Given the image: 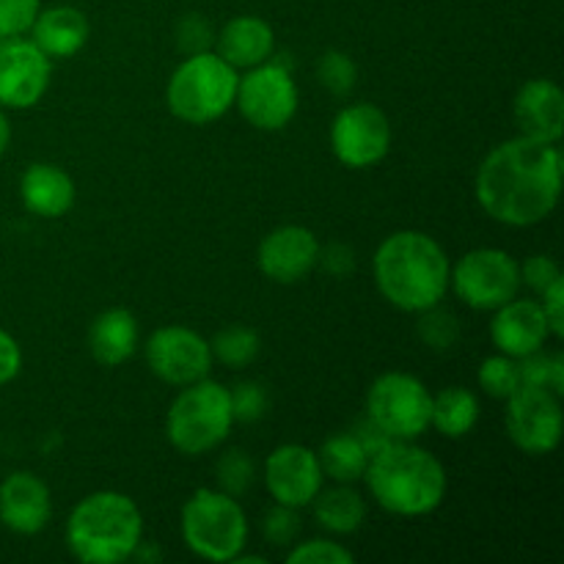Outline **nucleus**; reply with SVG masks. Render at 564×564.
<instances>
[{
    "label": "nucleus",
    "instance_id": "f257e3e1",
    "mask_svg": "<svg viewBox=\"0 0 564 564\" xmlns=\"http://www.w3.org/2000/svg\"><path fill=\"white\" fill-rule=\"evenodd\" d=\"M560 143L516 135L499 143L477 171V202L505 226H534L549 218L562 196Z\"/></svg>",
    "mask_w": 564,
    "mask_h": 564
},
{
    "label": "nucleus",
    "instance_id": "f03ea898",
    "mask_svg": "<svg viewBox=\"0 0 564 564\" xmlns=\"http://www.w3.org/2000/svg\"><path fill=\"white\" fill-rule=\"evenodd\" d=\"M375 284L394 308L422 314L441 306L449 292L452 262L438 240L416 229L394 231L372 259Z\"/></svg>",
    "mask_w": 564,
    "mask_h": 564
},
{
    "label": "nucleus",
    "instance_id": "7ed1b4c3",
    "mask_svg": "<svg viewBox=\"0 0 564 564\" xmlns=\"http://www.w3.org/2000/svg\"><path fill=\"white\" fill-rule=\"evenodd\" d=\"M364 482L378 507L400 518L430 516L444 505L446 496L444 466L413 441H389L375 452Z\"/></svg>",
    "mask_w": 564,
    "mask_h": 564
},
{
    "label": "nucleus",
    "instance_id": "20e7f679",
    "mask_svg": "<svg viewBox=\"0 0 564 564\" xmlns=\"http://www.w3.org/2000/svg\"><path fill=\"white\" fill-rule=\"evenodd\" d=\"M141 540V510L119 490H97L86 496L66 518V545L75 560L86 564L127 562Z\"/></svg>",
    "mask_w": 564,
    "mask_h": 564
},
{
    "label": "nucleus",
    "instance_id": "39448f33",
    "mask_svg": "<svg viewBox=\"0 0 564 564\" xmlns=\"http://www.w3.org/2000/svg\"><path fill=\"white\" fill-rule=\"evenodd\" d=\"M240 75L218 53L187 55L165 88L169 110L185 124H213L235 105Z\"/></svg>",
    "mask_w": 564,
    "mask_h": 564
},
{
    "label": "nucleus",
    "instance_id": "423d86ee",
    "mask_svg": "<svg viewBox=\"0 0 564 564\" xmlns=\"http://www.w3.org/2000/svg\"><path fill=\"white\" fill-rule=\"evenodd\" d=\"M235 427L231 397L224 383L204 378L185 386L165 416V438L187 457L207 455L229 438Z\"/></svg>",
    "mask_w": 564,
    "mask_h": 564
},
{
    "label": "nucleus",
    "instance_id": "0eeeda50",
    "mask_svg": "<svg viewBox=\"0 0 564 564\" xmlns=\"http://www.w3.org/2000/svg\"><path fill=\"white\" fill-rule=\"evenodd\" d=\"M182 540L207 562H231L248 543V518L240 501L224 490L198 488L182 507Z\"/></svg>",
    "mask_w": 564,
    "mask_h": 564
},
{
    "label": "nucleus",
    "instance_id": "6e6552de",
    "mask_svg": "<svg viewBox=\"0 0 564 564\" xmlns=\"http://www.w3.org/2000/svg\"><path fill=\"white\" fill-rule=\"evenodd\" d=\"M433 394L408 372H386L369 386L367 419L391 441H416L430 430Z\"/></svg>",
    "mask_w": 564,
    "mask_h": 564
},
{
    "label": "nucleus",
    "instance_id": "1a4fd4ad",
    "mask_svg": "<svg viewBox=\"0 0 564 564\" xmlns=\"http://www.w3.org/2000/svg\"><path fill=\"white\" fill-rule=\"evenodd\" d=\"M449 286L477 312H496L521 292V262L501 248H474L452 268Z\"/></svg>",
    "mask_w": 564,
    "mask_h": 564
},
{
    "label": "nucleus",
    "instance_id": "9d476101",
    "mask_svg": "<svg viewBox=\"0 0 564 564\" xmlns=\"http://www.w3.org/2000/svg\"><path fill=\"white\" fill-rule=\"evenodd\" d=\"M235 105L251 127L262 132H279L295 119L301 94L284 64L264 61L240 77Z\"/></svg>",
    "mask_w": 564,
    "mask_h": 564
},
{
    "label": "nucleus",
    "instance_id": "9b49d317",
    "mask_svg": "<svg viewBox=\"0 0 564 564\" xmlns=\"http://www.w3.org/2000/svg\"><path fill=\"white\" fill-rule=\"evenodd\" d=\"M562 397L540 386L521 383L507 402V435L521 452L551 455L562 441Z\"/></svg>",
    "mask_w": 564,
    "mask_h": 564
},
{
    "label": "nucleus",
    "instance_id": "f8f14e48",
    "mask_svg": "<svg viewBox=\"0 0 564 564\" xmlns=\"http://www.w3.org/2000/svg\"><path fill=\"white\" fill-rule=\"evenodd\" d=\"M330 149L347 169H372L389 158L391 121L372 102L347 105L330 124Z\"/></svg>",
    "mask_w": 564,
    "mask_h": 564
},
{
    "label": "nucleus",
    "instance_id": "ddd939ff",
    "mask_svg": "<svg viewBox=\"0 0 564 564\" xmlns=\"http://www.w3.org/2000/svg\"><path fill=\"white\" fill-rule=\"evenodd\" d=\"M147 367L163 383L185 389L196 380L209 378L213 350L196 330L185 325H163L147 341Z\"/></svg>",
    "mask_w": 564,
    "mask_h": 564
},
{
    "label": "nucleus",
    "instance_id": "4468645a",
    "mask_svg": "<svg viewBox=\"0 0 564 564\" xmlns=\"http://www.w3.org/2000/svg\"><path fill=\"white\" fill-rule=\"evenodd\" d=\"M53 58L33 39H0V108L28 110L47 94Z\"/></svg>",
    "mask_w": 564,
    "mask_h": 564
},
{
    "label": "nucleus",
    "instance_id": "2eb2a0df",
    "mask_svg": "<svg viewBox=\"0 0 564 564\" xmlns=\"http://www.w3.org/2000/svg\"><path fill=\"white\" fill-rule=\"evenodd\" d=\"M323 482L325 474L319 468L317 452L303 444L279 446L264 460V485L275 505L303 510L317 499Z\"/></svg>",
    "mask_w": 564,
    "mask_h": 564
},
{
    "label": "nucleus",
    "instance_id": "dca6fc26",
    "mask_svg": "<svg viewBox=\"0 0 564 564\" xmlns=\"http://www.w3.org/2000/svg\"><path fill=\"white\" fill-rule=\"evenodd\" d=\"M319 259V240L312 229L297 224L279 226L259 242L257 264L264 279L275 284H297L306 279Z\"/></svg>",
    "mask_w": 564,
    "mask_h": 564
},
{
    "label": "nucleus",
    "instance_id": "f3484780",
    "mask_svg": "<svg viewBox=\"0 0 564 564\" xmlns=\"http://www.w3.org/2000/svg\"><path fill=\"white\" fill-rule=\"evenodd\" d=\"M554 339L545 319L540 301L532 297H512L505 306H499L490 319V341L499 352L510 358H527L532 352L543 350L545 341Z\"/></svg>",
    "mask_w": 564,
    "mask_h": 564
},
{
    "label": "nucleus",
    "instance_id": "a211bd4d",
    "mask_svg": "<svg viewBox=\"0 0 564 564\" xmlns=\"http://www.w3.org/2000/svg\"><path fill=\"white\" fill-rule=\"evenodd\" d=\"M53 516L50 490L36 474L14 471L0 482V523L14 534H39Z\"/></svg>",
    "mask_w": 564,
    "mask_h": 564
},
{
    "label": "nucleus",
    "instance_id": "6ab92c4d",
    "mask_svg": "<svg viewBox=\"0 0 564 564\" xmlns=\"http://www.w3.org/2000/svg\"><path fill=\"white\" fill-rule=\"evenodd\" d=\"M518 135L534 138V141L560 143L564 135V94L554 80L534 77L527 80L516 94L512 102Z\"/></svg>",
    "mask_w": 564,
    "mask_h": 564
},
{
    "label": "nucleus",
    "instance_id": "aec40b11",
    "mask_svg": "<svg viewBox=\"0 0 564 564\" xmlns=\"http://www.w3.org/2000/svg\"><path fill=\"white\" fill-rule=\"evenodd\" d=\"M20 196L36 218H64L75 204V182L61 165L33 163L20 180Z\"/></svg>",
    "mask_w": 564,
    "mask_h": 564
},
{
    "label": "nucleus",
    "instance_id": "412c9836",
    "mask_svg": "<svg viewBox=\"0 0 564 564\" xmlns=\"http://www.w3.org/2000/svg\"><path fill=\"white\" fill-rule=\"evenodd\" d=\"M218 55L235 69H251V66L270 61L275 50V33L262 17L242 14L226 22L215 36Z\"/></svg>",
    "mask_w": 564,
    "mask_h": 564
},
{
    "label": "nucleus",
    "instance_id": "4be33fe9",
    "mask_svg": "<svg viewBox=\"0 0 564 564\" xmlns=\"http://www.w3.org/2000/svg\"><path fill=\"white\" fill-rule=\"evenodd\" d=\"M28 33L33 44L50 58H72L86 47L91 28H88L86 14L75 6H53V9L39 11Z\"/></svg>",
    "mask_w": 564,
    "mask_h": 564
},
{
    "label": "nucleus",
    "instance_id": "5701e85b",
    "mask_svg": "<svg viewBox=\"0 0 564 564\" xmlns=\"http://www.w3.org/2000/svg\"><path fill=\"white\" fill-rule=\"evenodd\" d=\"M88 347L102 367H121L138 350V319L127 308H105L88 328Z\"/></svg>",
    "mask_w": 564,
    "mask_h": 564
},
{
    "label": "nucleus",
    "instance_id": "b1692460",
    "mask_svg": "<svg viewBox=\"0 0 564 564\" xmlns=\"http://www.w3.org/2000/svg\"><path fill=\"white\" fill-rule=\"evenodd\" d=\"M308 507L314 510L317 527L330 534H352L367 521V501L352 485L336 482V488H323Z\"/></svg>",
    "mask_w": 564,
    "mask_h": 564
},
{
    "label": "nucleus",
    "instance_id": "393cba45",
    "mask_svg": "<svg viewBox=\"0 0 564 564\" xmlns=\"http://www.w3.org/2000/svg\"><path fill=\"white\" fill-rule=\"evenodd\" d=\"M479 422V400L466 386H446L433 397L430 427L444 438H466Z\"/></svg>",
    "mask_w": 564,
    "mask_h": 564
},
{
    "label": "nucleus",
    "instance_id": "a878e982",
    "mask_svg": "<svg viewBox=\"0 0 564 564\" xmlns=\"http://www.w3.org/2000/svg\"><path fill=\"white\" fill-rule=\"evenodd\" d=\"M317 460L325 479H334L339 485H356L364 479L369 455L356 433H336L323 441V446L317 449Z\"/></svg>",
    "mask_w": 564,
    "mask_h": 564
},
{
    "label": "nucleus",
    "instance_id": "bb28decb",
    "mask_svg": "<svg viewBox=\"0 0 564 564\" xmlns=\"http://www.w3.org/2000/svg\"><path fill=\"white\" fill-rule=\"evenodd\" d=\"M209 350H213V361H220L229 369H246L259 358L262 339H259V334L253 328H246V325H229V328L218 330V334L213 336Z\"/></svg>",
    "mask_w": 564,
    "mask_h": 564
},
{
    "label": "nucleus",
    "instance_id": "cd10ccee",
    "mask_svg": "<svg viewBox=\"0 0 564 564\" xmlns=\"http://www.w3.org/2000/svg\"><path fill=\"white\" fill-rule=\"evenodd\" d=\"M479 386L494 400H510L521 389V364H518V358L505 356V352L485 358L482 367H479Z\"/></svg>",
    "mask_w": 564,
    "mask_h": 564
},
{
    "label": "nucleus",
    "instance_id": "c85d7f7f",
    "mask_svg": "<svg viewBox=\"0 0 564 564\" xmlns=\"http://www.w3.org/2000/svg\"><path fill=\"white\" fill-rule=\"evenodd\" d=\"M521 383L540 386L554 394H564V356L562 352H545L538 350L532 356L521 358Z\"/></svg>",
    "mask_w": 564,
    "mask_h": 564
},
{
    "label": "nucleus",
    "instance_id": "c756f323",
    "mask_svg": "<svg viewBox=\"0 0 564 564\" xmlns=\"http://www.w3.org/2000/svg\"><path fill=\"white\" fill-rule=\"evenodd\" d=\"M317 80L328 88L334 97H347L356 88L358 66L341 50H325L317 61Z\"/></svg>",
    "mask_w": 564,
    "mask_h": 564
},
{
    "label": "nucleus",
    "instance_id": "7c9ffc66",
    "mask_svg": "<svg viewBox=\"0 0 564 564\" xmlns=\"http://www.w3.org/2000/svg\"><path fill=\"white\" fill-rule=\"evenodd\" d=\"M215 474H218V490L240 499L242 494H248V488L253 485V477H257V466H253L251 455L246 449H229L224 452V457L215 466Z\"/></svg>",
    "mask_w": 564,
    "mask_h": 564
},
{
    "label": "nucleus",
    "instance_id": "2f4dec72",
    "mask_svg": "<svg viewBox=\"0 0 564 564\" xmlns=\"http://www.w3.org/2000/svg\"><path fill=\"white\" fill-rule=\"evenodd\" d=\"M419 336L433 350H449L460 339V325H457L455 314L433 306L419 314Z\"/></svg>",
    "mask_w": 564,
    "mask_h": 564
},
{
    "label": "nucleus",
    "instance_id": "473e14b6",
    "mask_svg": "<svg viewBox=\"0 0 564 564\" xmlns=\"http://www.w3.org/2000/svg\"><path fill=\"white\" fill-rule=\"evenodd\" d=\"M301 510L295 507H284V505H275L273 510H268L262 521V534L273 549H290V545L297 543L301 538Z\"/></svg>",
    "mask_w": 564,
    "mask_h": 564
},
{
    "label": "nucleus",
    "instance_id": "72a5a7b5",
    "mask_svg": "<svg viewBox=\"0 0 564 564\" xmlns=\"http://www.w3.org/2000/svg\"><path fill=\"white\" fill-rule=\"evenodd\" d=\"M356 556L336 540H306L295 543L286 554V564H352Z\"/></svg>",
    "mask_w": 564,
    "mask_h": 564
},
{
    "label": "nucleus",
    "instance_id": "f704fd0d",
    "mask_svg": "<svg viewBox=\"0 0 564 564\" xmlns=\"http://www.w3.org/2000/svg\"><path fill=\"white\" fill-rule=\"evenodd\" d=\"M231 397V413H235V422L253 424L259 419H264L270 408V397L264 391V386L246 380V383H237L235 389H229Z\"/></svg>",
    "mask_w": 564,
    "mask_h": 564
},
{
    "label": "nucleus",
    "instance_id": "c9c22d12",
    "mask_svg": "<svg viewBox=\"0 0 564 564\" xmlns=\"http://www.w3.org/2000/svg\"><path fill=\"white\" fill-rule=\"evenodd\" d=\"M215 28L209 25L207 17L202 14H185L176 25V47L187 55H198V53H209L215 47Z\"/></svg>",
    "mask_w": 564,
    "mask_h": 564
},
{
    "label": "nucleus",
    "instance_id": "e433bc0d",
    "mask_svg": "<svg viewBox=\"0 0 564 564\" xmlns=\"http://www.w3.org/2000/svg\"><path fill=\"white\" fill-rule=\"evenodd\" d=\"M42 11V0H0V39L25 36Z\"/></svg>",
    "mask_w": 564,
    "mask_h": 564
},
{
    "label": "nucleus",
    "instance_id": "4c0bfd02",
    "mask_svg": "<svg viewBox=\"0 0 564 564\" xmlns=\"http://www.w3.org/2000/svg\"><path fill=\"white\" fill-rule=\"evenodd\" d=\"M560 275H562L560 264H556L551 257H545V253H534V257L523 259L521 262V284H527L529 290L538 292V295H543V292L549 290Z\"/></svg>",
    "mask_w": 564,
    "mask_h": 564
},
{
    "label": "nucleus",
    "instance_id": "58836bf2",
    "mask_svg": "<svg viewBox=\"0 0 564 564\" xmlns=\"http://www.w3.org/2000/svg\"><path fill=\"white\" fill-rule=\"evenodd\" d=\"M319 268L334 279H347L356 270V251L345 242H330V246H319Z\"/></svg>",
    "mask_w": 564,
    "mask_h": 564
},
{
    "label": "nucleus",
    "instance_id": "ea45409f",
    "mask_svg": "<svg viewBox=\"0 0 564 564\" xmlns=\"http://www.w3.org/2000/svg\"><path fill=\"white\" fill-rule=\"evenodd\" d=\"M540 297H543L540 306H543L545 319H549L551 336H554V339H562L564 336V279L562 275Z\"/></svg>",
    "mask_w": 564,
    "mask_h": 564
},
{
    "label": "nucleus",
    "instance_id": "a19ab883",
    "mask_svg": "<svg viewBox=\"0 0 564 564\" xmlns=\"http://www.w3.org/2000/svg\"><path fill=\"white\" fill-rule=\"evenodd\" d=\"M20 369H22L20 345H17V339L9 334V330L0 328V389H3L6 383H11V380L20 375Z\"/></svg>",
    "mask_w": 564,
    "mask_h": 564
},
{
    "label": "nucleus",
    "instance_id": "79ce46f5",
    "mask_svg": "<svg viewBox=\"0 0 564 564\" xmlns=\"http://www.w3.org/2000/svg\"><path fill=\"white\" fill-rule=\"evenodd\" d=\"M9 143H11V124H9V119H6L3 108H0V160H3Z\"/></svg>",
    "mask_w": 564,
    "mask_h": 564
}]
</instances>
